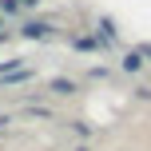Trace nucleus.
I'll return each instance as SVG.
<instances>
[{
    "label": "nucleus",
    "mask_w": 151,
    "mask_h": 151,
    "mask_svg": "<svg viewBox=\"0 0 151 151\" xmlns=\"http://www.w3.org/2000/svg\"><path fill=\"white\" fill-rule=\"evenodd\" d=\"M24 36H32V40H48V36H52V28H48V24H40V20H32V24H24Z\"/></svg>",
    "instance_id": "nucleus-1"
},
{
    "label": "nucleus",
    "mask_w": 151,
    "mask_h": 151,
    "mask_svg": "<svg viewBox=\"0 0 151 151\" xmlns=\"http://www.w3.org/2000/svg\"><path fill=\"white\" fill-rule=\"evenodd\" d=\"M52 91H56V96H72V80H52Z\"/></svg>",
    "instance_id": "nucleus-2"
},
{
    "label": "nucleus",
    "mask_w": 151,
    "mask_h": 151,
    "mask_svg": "<svg viewBox=\"0 0 151 151\" xmlns=\"http://www.w3.org/2000/svg\"><path fill=\"white\" fill-rule=\"evenodd\" d=\"M139 64H143V56H139V52H131V56H123V68H127V72H135Z\"/></svg>",
    "instance_id": "nucleus-3"
},
{
    "label": "nucleus",
    "mask_w": 151,
    "mask_h": 151,
    "mask_svg": "<svg viewBox=\"0 0 151 151\" xmlns=\"http://www.w3.org/2000/svg\"><path fill=\"white\" fill-rule=\"evenodd\" d=\"M135 52H139V56H143V60H151V44H139V48H135Z\"/></svg>",
    "instance_id": "nucleus-4"
},
{
    "label": "nucleus",
    "mask_w": 151,
    "mask_h": 151,
    "mask_svg": "<svg viewBox=\"0 0 151 151\" xmlns=\"http://www.w3.org/2000/svg\"><path fill=\"white\" fill-rule=\"evenodd\" d=\"M16 4H36V0H16Z\"/></svg>",
    "instance_id": "nucleus-5"
},
{
    "label": "nucleus",
    "mask_w": 151,
    "mask_h": 151,
    "mask_svg": "<svg viewBox=\"0 0 151 151\" xmlns=\"http://www.w3.org/2000/svg\"><path fill=\"white\" fill-rule=\"evenodd\" d=\"M80 151H83V147H80Z\"/></svg>",
    "instance_id": "nucleus-6"
}]
</instances>
